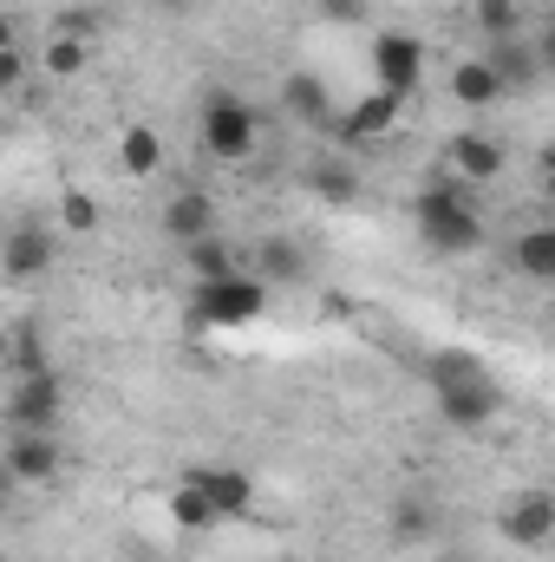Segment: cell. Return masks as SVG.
I'll return each instance as SVG.
<instances>
[{
	"instance_id": "484cf974",
	"label": "cell",
	"mask_w": 555,
	"mask_h": 562,
	"mask_svg": "<svg viewBox=\"0 0 555 562\" xmlns=\"http://www.w3.org/2000/svg\"><path fill=\"white\" fill-rule=\"evenodd\" d=\"M46 72H53V79H72V72H86V40H66V33H53V40H46Z\"/></svg>"
},
{
	"instance_id": "9c48e42d",
	"label": "cell",
	"mask_w": 555,
	"mask_h": 562,
	"mask_svg": "<svg viewBox=\"0 0 555 562\" xmlns=\"http://www.w3.org/2000/svg\"><path fill=\"white\" fill-rule=\"evenodd\" d=\"M503 537L523 543V550H543L555 537V491H523V497L503 510Z\"/></svg>"
},
{
	"instance_id": "ba28073f",
	"label": "cell",
	"mask_w": 555,
	"mask_h": 562,
	"mask_svg": "<svg viewBox=\"0 0 555 562\" xmlns=\"http://www.w3.org/2000/svg\"><path fill=\"white\" fill-rule=\"evenodd\" d=\"M163 236L170 243H203V236H216V196L209 190H177L170 203H163Z\"/></svg>"
},
{
	"instance_id": "f546056e",
	"label": "cell",
	"mask_w": 555,
	"mask_h": 562,
	"mask_svg": "<svg viewBox=\"0 0 555 562\" xmlns=\"http://www.w3.org/2000/svg\"><path fill=\"white\" fill-rule=\"evenodd\" d=\"M314 13H320V20H333V26H353V20L366 13V0H314Z\"/></svg>"
},
{
	"instance_id": "e0dca14e",
	"label": "cell",
	"mask_w": 555,
	"mask_h": 562,
	"mask_svg": "<svg viewBox=\"0 0 555 562\" xmlns=\"http://www.w3.org/2000/svg\"><path fill=\"white\" fill-rule=\"evenodd\" d=\"M256 276L281 288V281H307V249L294 243V236H262V249H256Z\"/></svg>"
},
{
	"instance_id": "4fadbf2b",
	"label": "cell",
	"mask_w": 555,
	"mask_h": 562,
	"mask_svg": "<svg viewBox=\"0 0 555 562\" xmlns=\"http://www.w3.org/2000/svg\"><path fill=\"white\" fill-rule=\"evenodd\" d=\"M431 537H438V497H431L424 484L399 491V504H393V543L418 550V543H431Z\"/></svg>"
},
{
	"instance_id": "52a82bcc",
	"label": "cell",
	"mask_w": 555,
	"mask_h": 562,
	"mask_svg": "<svg viewBox=\"0 0 555 562\" xmlns=\"http://www.w3.org/2000/svg\"><path fill=\"white\" fill-rule=\"evenodd\" d=\"M7 477L13 484H53L59 477V438L53 431H13L7 438Z\"/></svg>"
},
{
	"instance_id": "d6986e66",
	"label": "cell",
	"mask_w": 555,
	"mask_h": 562,
	"mask_svg": "<svg viewBox=\"0 0 555 562\" xmlns=\"http://www.w3.org/2000/svg\"><path fill=\"white\" fill-rule=\"evenodd\" d=\"M451 99H457V105H471V112H484V105H497V99H503V79L490 72V59H464V66L451 72Z\"/></svg>"
},
{
	"instance_id": "8992f818",
	"label": "cell",
	"mask_w": 555,
	"mask_h": 562,
	"mask_svg": "<svg viewBox=\"0 0 555 562\" xmlns=\"http://www.w3.org/2000/svg\"><path fill=\"white\" fill-rule=\"evenodd\" d=\"M503 413V386L484 373V380H471V386H451V393H438V419L457 425V431H477V425H490Z\"/></svg>"
},
{
	"instance_id": "7c38bea8",
	"label": "cell",
	"mask_w": 555,
	"mask_h": 562,
	"mask_svg": "<svg viewBox=\"0 0 555 562\" xmlns=\"http://www.w3.org/2000/svg\"><path fill=\"white\" fill-rule=\"evenodd\" d=\"M0 262H7V281H33L53 269V229H39V223H20V229H7V249H0Z\"/></svg>"
},
{
	"instance_id": "cb8c5ba5",
	"label": "cell",
	"mask_w": 555,
	"mask_h": 562,
	"mask_svg": "<svg viewBox=\"0 0 555 562\" xmlns=\"http://www.w3.org/2000/svg\"><path fill=\"white\" fill-rule=\"evenodd\" d=\"M190 269H196V281H223V276H242L223 236H203V243H190Z\"/></svg>"
},
{
	"instance_id": "7a4b0ae2",
	"label": "cell",
	"mask_w": 555,
	"mask_h": 562,
	"mask_svg": "<svg viewBox=\"0 0 555 562\" xmlns=\"http://www.w3.org/2000/svg\"><path fill=\"white\" fill-rule=\"evenodd\" d=\"M196 138L209 157H223V164H242L256 138H262V125H256V112L236 99V92H209L203 99V125H196Z\"/></svg>"
},
{
	"instance_id": "d4e9b609",
	"label": "cell",
	"mask_w": 555,
	"mask_h": 562,
	"mask_svg": "<svg viewBox=\"0 0 555 562\" xmlns=\"http://www.w3.org/2000/svg\"><path fill=\"white\" fill-rule=\"evenodd\" d=\"M471 20L484 26V40H510V33H523L517 0H477V7H471Z\"/></svg>"
},
{
	"instance_id": "7402d4cb",
	"label": "cell",
	"mask_w": 555,
	"mask_h": 562,
	"mask_svg": "<svg viewBox=\"0 0 555 562\" xmlns=\"http://www.w3.org/2000/svg\"><path fill=\"white\" fill-rule=\"evenodd\" d=\"M281 99H287V112H294L301 125H327V86H320L314 72H287Z\"/></svg>"
},
{
	"instance_id": "277c9868",
	"label": "cell",
	"mask_w": 555,
	"mask_h": 562,
	"mask_svg": "<svg viewBox=\"0 0 555 562\" xmlns=\"http://www.w3.org/2000/svg\"><path fill=\"white\" fill-rule=\"evenodd\" d=\"M59 406H66L59 373H26V380H13V393H7V425H13V431H53V425H59Z\"/></svg>"
},
{
	"instance_id": "4dcf8cb0",
	"label": "cell",
	"mask_w": 555,
	"mask_h": 562,
	"mask_svg": "<svg viewBox=\"0 0 555 562\" xmlns=\"http://www.w3.org/2000/svg\"><path fill=\"white\" fill-rule=\"evenodd\" d=\"M530 40H536V53H543V72H555V13L536 20V33H530Z\"/></svg>"
},
{
	"instance_id": "d6a6232c",
	"label": "cell",
	"mask_w": 555,
	"mask_h": 562,
	"mask_svg": "<svg viewBox=\"0 0 555 562\" xmlns=\"http://www.w3.org/2000/svg\"><path fill=\"white\" fill-rule=\"evenodd\" d=\"M536 170H543V190H550V196H555V144H550V150H543V157H536Z\"/></svg>"
},
{
	"instance_id": "836d02e7",
	"label": "cell",
	"mask_w": 555,
	"mask_h": 562,
	"mask_svg": "<svg viewBox=\"0 0 555 562\" xmlns=\"http://www.w3.org/2000/svg\"><path fill=\"white\" fill-rule=\"evenodd\" d=\"M150 7H157V13H170V20H183V13H190L196 0H150Z\"/></svg>"
},
{
	"instance_id": "30bf717a",
	"label": "cell",
	"mask_w": 555,
	"mask_h": 562,
	"mask_svg": "<svg viewBox=\"0 0 555 562\" xmlns=\"http://www.w3.org/2000/svg\"><path fill=\"white\" fill-rule=\"evenodd\" d=\"M490 72L503 79V92H523V86H536L543 79V53H536V40L530 33H510V40H490Z\"/></svg>"
},
{
	"instance_id": "5bb4252c",
	"label": "cell",
	"mask_w": 555,
	"mask_h": 562,
	"mask_svg": "<svg viewBox=\"0 0 555 562\" xmlns=\"http://www.w3.org/2000/svg\"><path fill=\"white\" fill-rule=\"evenodd\" d=\"M190 477L216 497V510H223V517H249V504H256L249 471H236V464H203V471H190Z\"/></svg>"
},
{
	"instance_id": "6da1fadb",
	"label": "cell",
	"mask_w": 555,
	"mask_h": 562,
	"mask_svg": "<svg viewBox=\"0 0 555 562\" xmlns=\"http://www.w3.org/2000/svg\"><path fill=\"white\" fill-rule=\"evenodd\" d=\"M412 216H418V236H424L438 256H471V249L484 243V216H477L471 183H464L457 170H438V177L418 190Z\"/></svg>"
},
{
	"instance_id": "3957f363",
	"label": "cell",
	"mask_w": 555,
	"mask_h": 562,
	"mask_svg": "<svg viewBox=\"0 0 555 562\" xmlns=\"http://www.w3.org/2000/svg\"><path fill=\"white\" fill-rule=\"evenodd\" d=\"M269 307V281L262 276H223V281H196V321L209 327H249Z\"/></svg>"
},
{
	"instance_id": "2e32d148",
	"label": "cell",
	"mask_w": 555,
	"mask_h": 562,
	"mask_svg": "<svg viewBox=\"0 0 555 562\" xmlns=\"http://www.w3.org/2000/svg\"><path fill=\"white\" fill-rule=\"evenodd\" d=\"M451 170H457L464 183H490V177L503 170V144L484 138V132H464V138L451 144Z\"/></svg>"
},
{
	"instance_id": "f1b7e54d",
	"label": "cell",
	"mask_w": 555,
	"mask_h": 562,
	"mask_svg": "<svg viewBox=\"0 0 555 562\" xmlns=\"http://www.w3.org/2000/svg\"><path fill=\"white\" fill-rule=\"evenodd\" d=\"M59 223H66V229H92V223H99V203H92V196H79V190H72V196H66V203H59Z\"/></svg>"
},
{
	"instance_id": "9a60e30c",
	"label": "cell",
	"mask_w": 555,
	"mask_h": 562,
	"mask_svg": "<svg viewBox=\"0 0 555 562\" xmlns=\"http://www.w3.org/2000/svg\"><path fill=\"white\" fill-rule=\"evenodd\" d=\"M490 367L471 353V347H438L431 360H424V386H431V400L438 393H451V386H471V380H484Z\"/></svg>"
},
{
	"instance_id": "603a6c76",
	"label": "cell",
	"mask_w": 555,
	"mask_h": 562,
	"mask_svg": "<svg viewBox=\"0 0 555 562\" xmlns=\"http://www.w3.org/2000/svg\"><path fill=\"white\" fill-rule=\"evenodd\" d=\"M307 190H314L320 203H353V196H360V177H353L340 157H320V164H307Z\"/></svg>"
},
{
	"instance_id": "d590c367",
	"label": "cell",
	"mask_w": 555,
	"mask_h": 562,
	"mask_svg": "<svg viewBox=\"0 0 555 562\" xmlns=\"http://www.w3.org/2000/svg\"><path fill=\"white\" fill-rule=\"evenodd\" d=\"M457 7H477V0H457Z\"/></svg>"
},
{
	"instance_id": "83f0119b",
	"label": "cell",
	"mask_w": 555,
	"mask_h": 562,
	"mask_svg": "<svg viewBox=\"0 0 555 562\" xmlns=\"http://www.w3.org/2000/svg\"><path fill=\"white\" fill-rule=\"evenodd\" d=\"M99 26H105L99 7H66V13H53V33H66V40H86V33H99Z\"/></svg>"
},
{
	"instance_id": "ac0fdd59",
	"label": "cell",
	"mask_w": 555,
	"mask_h": 562,
	"mask_svg": "<svg viewBox=\"0 0 555 562\" xmlns=\"http://www.w3.org/2000/svg\"><path fill=\"white\" fill-rule=\"evenodd\" d=\"M510 269L530 281H555V229H517L510 236Z\"/></svg>"
},
{
	"instance_id": "5b68a950",
	"label": "cell",
	"mask_w": 555,
	"mask_h": 562,
	"mask_svg": "<svg viewBox=\"0 0 555 562\" xmlns=\"http://www.w3.org/2000/svg\"><path fill=\"white\" fill-rule=\"evenodd\" d=\"M418 72H424V46H418L412 33H380V40H373V79H380L386 92L412 99Z\"/></svg>"
},
{
	"instance_id": "ffe728a7",
	"label": "cell",
	"mask_w": 555,
	"mask_h": 562,
	"mask_svg": "<svg viewBox=\"0 0 555 562\" xmlns=\"http://www.w3.org/2000/svg\"><path fill=\"white\" fill-rule=\"evenodd\" d=\"M170 517H177V530H216V524H223L216 497H209L196 477H183V484L170 491Z\"/></svg>"
},
{
	"instance_id": "4316f807",
	"label": "cell",
	"mask_w": 555,
	"mask_h": 562,
	"mask_svg": "<svg viewBox=\"0 0 555 562\" xmlns=\"http://www.w3.org/2000/svg\"><path fill=\"white\" fill-rule=\"evenodd\" d=\"M13 373H20V380H26V373H53L46 340H39L33 327H13Z\"/></svg>"
},
{
	"instance_id": "44dd1931",
	"label": "cell",
	"mask_w": 555,
	"mask_h": 562,
	"mask_svg": "<svg viewBox=\"0 0 555 562\" xmlns=\"http://www.w3.org/2000/svg\"><path fill=\"white\" fill-rule=\"evenodd\" d=\"M157 164H163L157 125H125V138H118V170H125V177H157Z\"/></svg>"
},
{
	"instance_id": "8fae6325",
	"label": "cell",
	"mask_w": 555,
	"mask_h": 562,
	"mask_svg": "<svg viewBox=\"0 0 555 562\" xmlns=\"http://www.w3.org/2000/svg\"><path fill=\"white\" fill-rule=\"evenodd\" d=\"M399 112H406V99L399 92H386V86H373L347 119H340V138L347 144H366V138H386L393 125H399Z\"/></svg>"
},
{
	"instance_id": "e575fe53",
	"label": "cell",
	"mask_w": 555,
	"mask_h": 562,
	"mask_svg": "<svg viewBox=\"0 0 555 562\" xmlns=\"http://www.w3.org/2000/svg\"><path fill=\"white\" fill-rule=\"evenodd\" d=\"M125 562H157V557H150V550H132V557H125Z\"/></svg>"
},
{
	"instance_id": "1f68e13d",
	"label": "cell",
	"mask_w": 555,
	"mask_h": 562,
	"mask_svg": "<svg viewBox=\"0 0 555 562\" xmlns=\"http://www.w3.org/2000/svg\"><path fill=\"white\" fill-rule=\"evenodd\" d=\"M0 79H7V86H20V79H26V59H20V46H13V40H7V53H0Z\"/></svg>"
}]
</instances>
